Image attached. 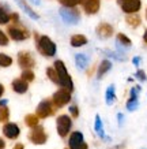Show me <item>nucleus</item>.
Listing matches in <instances>:
<instances>
[{
	"instance_id": "obj_9",
	"label": "nucleus",
	"mask_w": 147,
	"mask_h": 149,
	"mask_svg": "<svg viewBox=\"0 0 147 149\" xmlns=\"http://www.w3.org/2000/svg\"><path fill=\"white\" fill-rule=\"evenodd\" d=\"M119 6L121 7V10L129 14H136L142 7L140 0H119Z\"/></svg>"
},
{
	"instance_id": "obj_35",
	"label": "nucleus",
	"mask_w": 147,
	"mask_h": 149,
	"mask_svg": "<svg viewBox=\"0 0 147 149\" xmlns=\"http://www.w3.org/2000/svg\"><path fill=\"white\" fill-rule=\"evenodd\" d=\"M117 118H119V125H123V119H124V116H123V113H119V115H117Z\"/></svg>"
},
{
	"instance_id": "obj_27",
	"label": "nucleus",
	"mask_w": 147,
	"mask_h": 149,
	"mask_svg": "<svg viewBox=\"0 0 147 149\" xmlns=\"http://www.w3.org/2000/svg\"><path fill=\"white\" fill-rule=\"evenodd\" d=\"M12 64V59L11 56L6 54H0V67H8Z\"/></svg>"
},
{
	"instance_id": "obj_36",
	"label": "nucleus",
	"mask_w": 147,
	"mask_h": 149,
	"mask_svg": "<svg viewBox=\"0 0 147 149\" xmlns=\"http://www.w3.org/2000/svg\"><path fill=\"white\" fill-rule=\"evenodd\" d=\"M12 149H25V146H23V144L19 142V144H15V146H14Z\"/></svg>"
},
{
	"instance_id": "obj_28",
	"label": "nucleus",
	"mask_w": 147,
	"mask_h": 149,
	"mask_svg": "<svg viewBox=\"0 0 147 149\" xmlns=\"http://www.w3.org/2000/svg\"><path fill=\"white\" fill-rule=\"evenodd\" d=\"M10 118V109L0 105V122H7Z\"/></svg>"
},
{
	"instance_id": "obj_38",
	"label": "nucleus",
	"mask_w": 147,
	"mask_h": 149,
	"mask_svg": "<svg viewBox=\"0 0 147 149\" xmlns=\"http://www.w3.org/2000/svg\"><path fill=\"white\" fill-rule=\"evenodd\" d=\"M132 62H134L135 66H139V63H140V58H138V56H136V58H134V60H132Z\"/></svg>"
},
{
	"instance_id": "obj_25",
	"label": "nucleus",
	"mask_w": 147,
	"mask_h": 149,
	"mask_svg": "<svg viewBox=\"0 0 147 149\" xmlns=\"http://www.w3.org/2000/svg\"><path fill=\"white\" fill-rule=\"evenodd\" d=\"M46 75H48V78L53 82V84H57L59 85V75H57V72H56V70H55V67L46 68Z\"/></svg>"
},
{
	"instance_id": "obj_15",
	"label": "nucleus",
	"mask_w": 147,
	"mask_h": 149,
	"mask_svg": "<svg viewBox=\"0 0 147 149\" xmlns=\"http://www.w3.org/2000/svg\"><path fill=\"white\" fill-rule=\"evenodd\" d=\"M12 89L15 93H19V95H23V93H26L27 89H29V84L26 81H23L22 78H17V79H14L12 84Z\"/></svg>"
},
{
	"instance_id": "obj_12",
	"label": "nucleus",
	"mask_w": 147,
	"mask_h": 149,
	"mask_svg": "<svg viewBox=\"0 0 147 149\" xmlns=\"http://www.w3.org/2000/svg\"><path fill=\"white\" fill-rule=\"evenodd\" d=\"M85 144V140H83V134L80 131H74L70 136V140H68V146L70 149H79L82 145Z\"/></svg>"
},
{
	"instance_id": "obj_22",
	"label": "nucleus",
	"mask_w": 147,
	"mask_h": 149,
	"mask_svg": "<svg viewBox=\"0 0 147 149\" xmlns=\"http://www.w3.org/2000/svg\"><path fill=\"white\" fill-rule=\"evenodd\" d=\"M86 42H87V38L85 36H82V34H75V36L71 37V45L72 47H82L85 45Z\"/></svg>"
},
{
	"instance_id": "obj_44",
	"label": "nucleus",
	"mask_w": 147,
	"mask_h": 149,
	"mask_svg": "<svg viewBox=\"0 0 147 149\" xmlns=\"http://www.w3.org/2000/svg\"><path fill=\"white\" fill-rule=\"evenodd\" d=\"M146 18H147V10H146Z\"/></svg>"
},
{
	"instance_id": "obj_26",
	"label": "nucleus",
	"mask_w": 147,
	"mask_h": 149,
	"mask_svg": "<svg viewBox=\"0 0 147 149\" xmlns=\"http://www.w3.org/2000/svg\"><path fill=\"white\" fill-rule=\"evenodd\" d=\"M10 19H11V15L6 11L4 7H1V6H0V25H6V23H8Z\"/></svg>"
},
{
	"instance_id": "obj_30",
	"label": "nucleus",
	"mask_w": 147,
	"mask_h": 149,
	"mask_svg": "<svg viewBox=\"0 0 147 149\" xmlns=\"http://www.w3.org/2000/svg\"><path fill=\"white\" fill-rule=\"evenodd\" d=\"M21 78H22L23 81H26V82L34 81V72L31 71V70H23V72H22V75H21Z\"/></svg>"
},
{
	"instance_id": "obj_3",
	"label": "nucleus",
	"mask_w": 147,
	"mask_h": 149,
	"mask_svg": "<svg viewBox=\"0 0 147 149\" xmlns=\"http://www.w3.org/2000/svg\"><path fill=\"white\" fill-rule=\"evenodd\" d=\"M7 32H8L10 37L15 41H23V40H26V38H29V36H30L29 30L25 26H22L19 22L11 23L8 26V29H7Z\"/></svg>"
},
{
	"instance_id": "obj_37",
	"label": "nucleus",
	"mask_w": 147,
	"mask_h": 149,
	"mask_svg": "<svg viewBox=\"0 0 147 149\" xmlns=\"http://www.w3.org/2000/svg\"><path fill=\"white\" fill-rule=\"evenodd\" d=\"M6 148V142H4V140L0 137V149H4Z\"/></svg>"
},
{
	"instance_id": "obj_5",
	"label": "nucleus",
	"mask_w": 147,
	"mask_h": 149,
	"mask_svg": "<svg viewBox=\"0 0 147 149\" xmlns=\"http://www.w3.org/2000/svg\"><path fill=\"white\" fill-rule=\"evenodd\" d=\"M56 127H57V133L60 137H67L68 133L71 131L72 127V120L68 115H60L56 120Z\"/></svg>"
},
{
	"instance_id": "obj_10",
	"label": "nucleus",
	"mask_w": 147,
	"mask_h": 149,
	"mask_svg": "<svg viewBox=\"0 0 147 149\" xmlns=\"http://www.w3.org/2000/svg\"><path fill=\"white\" fill-rule=\"evenodd\" d=\"M18 64L23 70H31V68L34 67V58H33V55L30 52H27V51H22V52H19L18 54Z\"/></svg>"
},
{
	"instance_id": "obj_24",
	"label": "nucleus",
	"mask_w": 147,
	"mask_h": 149,
	"mask_svg": "<svg viewBox=\"0 0 147 149\" xmlns=\"http://www.w3.org/2000/svg\"><path fill=\"white\" fill-rule=\"evenodd\" d=\"M25 123H26L27 127L34 129V127L38 126V116H37V115H31V113H29V115L25 116Z\"/></svg>"
},
{
	"instance_id": "obj_43",
	"label": "nucleus",
	"mask_w": 147,
	"mask_h": 149,
	"mask_svg": "<svg viewBox=\"0 0 147 149\" xmlns=\"http://www.w3.org/2000/svg\"><path fill=\"white\" fill-rule=\"evenodd\" d=\"M79 149H89V146H87V144H83L82 146H80Z\"/></svg>"
},
{
	"instance_id": "obj_13",
	"label": "nucleus",
	"mask_w": 147,
	"mask_h": 149,
	"mask_svg": "<svg viewBox=\"0 0 147 149\" xmlns=\"http://www.w3.org/2000/svg\"><path fill=\"white\" fill-rule=\"evenodd\" d=\"M140 92V86H135L131 89V97L127 101V109L128 111H135L139 107V100H138V93Z\"/></svg>"
},
{
	"instance_id": "obj_33",
	"label": "nucleus",
	"mask_w": 147,
	"mask_h": 149,
	"mask_svg": "<svg viewBox=\"0 0 147 149\" xmlns=\"http://www.w3.org/2000/svg\"><path fill=\"white\" fill-rule=\"evenodd\" d=\"M70 112H71V115L74 118L79 116V108H78V105H75V104H74V105H71V107H70Z\"/></svg>"
},
{
	"instance_id": "obj_20",
	"label": "nucleus",
	"mask_w": 147,
	"mask_h": 149,
	"mask_svg": "<svg viewBox=\"0 0 147 149\" xmlns=\"http://www.w3.org/2000/svg\"><path fill=\"white\" fill-rule=\"evenodd\" d=\"M112 67V63L109 60H102L101 64H99V67H98V71H97V78H102L105 74H106Z\"/></svg>"
},
{
	"instance_id": "obj_29",
	"label": "nucleus",
	"mask_w": 147,
	"mask_h": 149,
	"mask_svg": "<svg viewBox=\"0 0 147 149\" xmlns=\"http://www.w3.org/2000/svg\"><path fill=\"white\" fill-rule=\"evenodd\" d=\"M117 42H120L121 45H124V47L131 45V40H129L125 34H123V33H119V34H117Z\"/></svg>"
},
{
	"instance_id": "obj_11",
	"label": "nucleus",
	"mask_w": 147,
	"mask_h": 149,
	"mask_svg": "<svg viewBox=\"0 0 147 149\" xmlns=\"http://www.w3.org/2000/svg\"><path fill=\"white\" fill-rule=\"evenodd\" d=\"M3 134H4L8 140H17L21 134V129L17 123H6L4 126H3Z\"/></svg>"
},
{
	"instance_id": "obj_41",
	"label": "nucleus",
	"mask_w": 147,
	"mask_h": 149,
	"mask_svg": "<svg viewBox=\"0 0 147 149\" xmlns=\"http://www.w3.org/2000/svg\"><path fill=\"white\" fill-rule=\"evenodd\" d=\"M143 40H144V42L147 44V30L144 32V36H143Z\"/></svg>"
},
{
	"instance_id": "obj_16",
	"label": "nucleus",
	"mask_w": 147,
	"mask_h": 149,
	"mask_svg": "<svg viewBox=\"0 0 147 149\" xmlns=\"http://www.w3.org/2000/svg\"><path fill=\"white\" fill-rule=\"evenodd\" d=\"M97 34L101 38H108V37H110L112 34H113V27L109 25V23H99L97 27Z\"/></svg>"
},
{
	"instance_id": "obj_21",
	"label": "nucleus",
	"mask_w": 147,
	"mask_h": 149,
	"mask_svg": "<svg viewBox=\"0 0 147 149\" xmlns=\"http://www.w3.org/2000/svg\"><path fill=\"white\" fill-rule=\"evenodd\" d=\"M116 100V93H115V85L108 86L106 92H105V101H106L108 105H112Z\"/></svg>"
},
{
	"instance_id": "obj_14",
	"label": "nucleus",
	"mask_w": 147,
	"mask_h": 149,
	"mask_svg": "<svg viewBox=\"0 0 147 149\" xmlns=\"http://www.w3.org/2000/svg\"><path fill=\"white\" fill-rule=\"evenodd\" d=\"M82 6H83V10H85L87 14H95L98 13L99 10V0H82L80 1Z\"/></svg>"
},
{
	"instance_id": "obj_40",
	"label": "nucleus",
	"mask_w": 147,
	"mask_h": 149,
	"mask_svg": "<svg viewBox=\"0 0 147 149\" xmlns=\"http://www.w3.org/2000/svg\"><path fill=\"white\" fill-rule=\"evenodd\" d=\"M3 93H4V86H3L1 84H0V97L3 96Z\"/></svg>"
},
{
	"instance_id": "obj_42",
	"label": "nucleus",
	"mask_w": 147,
	"mask_h": 149,
	"mask_svg": "<svg viewBox=\"0 0 147 149\" xmlns=\"http://www.w3.org/2000/svg\"><path fill=\"white\" fill-rule=\"evenodd\" d=\"M33 4H40V0H30Z\"/></svg>"
},
{
	"instance_id": "obj_17",
	"label": "nucleus",
	"mask_w": 147,
	"mask_h": 149,
	"mask_svg": "<svg viewBox=\"0 0 147 149\" xmlns=\"http://www.w3.org/2000/svg\"><path fill=\"white\" fill-rule=\"evenodd\" d=\"M75 63L79 70H85L87 67V64H89V58L85 54H78L75 55Z\"/></svg>"
},
{
	"instance_id": "obj_2",
	"label": "nucleus",
	"mask_w": 147,
	"mask_h": 149,
	"mask_svg": "<svg viewBox=\"0 0 147 149\" xmlns=\"http://www.w3.org/2000/svg\"><path fill=\"white\" fill-rule=\"evenodd\" d=\"M36 40H37V49H38V52L41 55H44L46 58H52V56L56 55V45L49 37L37 36Z\"/></svg>"
},
{
	"instance_id": "obj_34",
	"label": "nucleus",
	"mask_w": 147,
	"mask_h": 149,
	"mask_svg": "<svg viewBox=\"0 0 147 149\" xmlns=\"http://www.w3.org/2000/svg\"><path fill=\"white\" fill-rule=\"evenodd\" d=\"M136 78H139L140 81H146V79H147L146 74H144V71H143V70H138V71H136Z\"/></svg>"
},
{
	"instance_id": "obj_7",
	"label": "nucleus",
	"mask_w": 147,
	"mask_h": 149,
	"mask_svg": "<svg viewBox=\"0 0 147 149\" xmlns=\"http://www.w3.org/2000/svg\"><path fill=\"white\" fill-rule=\"evenodd\" d=\"M27 138H29L34 145H42L46 142L48 136H46V133H45L44 127L37 126V127H34V129H31V131L29 133Z\"/></svg>"
},
{
	"instance_id": "obj_31",
	"label": "nucleus",
	"mask_w": 147,
	"mask_h": 149,
	"mask_svg": "<svg viewBox=\"0 0 147 149\" xmlns=\"http://www.w3.org/2000/svg\"><path fill=\"white\" fill-rule=\"evenodd\" d=\"M64 7H70V8H74L76 4H79L82 0H59Z\"/></svg>"
},
{
	"instance_id": "obj_23",
	"label": "nucleus",
	"mask_w": 147,
	"mask_h": 149,
	"mask_svg": "<svg viewBox=\"0 0 147 149\" xmlns=\"http://www.w3.org/2000/svg\"><path fill=\"white\" fill-rule=\"evenodd\" d=\"M125 21H127V23L131 27H138L140 25V17L138 14H129V15H127Z\"/></svg>"
},
{
	"instance_id": "obj_18",
	"label": "nucleus",
	"mask_w": 147,
	"mask_h": 149,
	"mask_svg": "<svg viewBox=\"0 0 147 149\" xmlns=\"http://www.w3.org/2000/svg\"><path fill=\"white\" fill-rule=\"evenodd\" d=\"M17 3H18L19 7H21V8H22L23 11H25V13L30 17V18H33V19H38V18H40V17H38V14H36L33 10L30 8V7H29V6H27L26 0H17Z\"/></svg>"
},
{
	"instance_id": "obj_32",
	"label": "nucleus",
	"mask_w": 147,
	"mask_h": 149,
	"mask_svg": "<svg viewBox=\"0 0 147 149\" xmlns=\"http://www.w3.org/2000/svg\"><path fill=\"white\" fill-rule=\"evenodd\" d=\"M7 44H8V37H7L4 33L0 30V45H1V47H6Z\"/></svg>"
},
{
	"instance_id": "obj_19",
	"label": "nucleus",
	"mask_w": 147,
	"mask_h": 149,
	"mask_svg": "<svg viewBox=\"0 0 147 149\" xmlns=\"http://www.w3.org/2000/svg\"><path fill=\"white\" fill-rule=\"evenodd\" d=\"M94 130H95V133H97L101 138L106 140V138H105V131H104V125H102V120H101L99 115H95V120H94Z\"/></svg>"
},
{
	"instance_id": "obj_6",
	"label": "nucleus",
	"mask_w": 147,
	"mask_h": 149,
	"mask_svg": "<svg viewBox=\"0 0 147 149\" xmlns=\"http://www.w3.org/2000/svg\"><path fill=\"white\" fill-rule=\"evenodd\" d=\"M52 101H53L56 108H63L64 105H67V104L71 101V92H68L61 88V89H59L53 95Z\"/></svg>"
},
{
	"instance_id": "obj_1",
	"label": "nucleus",
	"mask_w": 147,
	"mask_h": 149,
	"mask_svg": "<svg viewBox=\"0 0 147 149\" xmlns=\"http://www.w3.org/2000/svg\"><path fill=\"white\" fill-rule=\"evenodd\" d=\"M53 67L59 75V85L61 86L63 89H66V91H68V92L74 91V84H72V79L67 71L66 64L63 63L61 60H56L53 64Z\"/></svg>"
},
{
	"instance_id": "obj_8",
	"label": "nucleus",
	"mask_w": 147,
	"mask_h": 149,
	"mask_svg": "<svg viewBox=\"0 0 147 149\" xmlns=\"http://www.w3.org/2000/svg\"><path fill=\"white\" fill-rule=\"evenodd\" d=\"M60 15H61V18L67 23H78L80 19V14L75 7H74V8L64 7V8L60 10Z\"/></svg>"
},
{
	"instance_id": "obj_39",
	"label": "nucleus",
	"mask_w": 147,
	"mask_h": 149,
	"mask_svg": "<svg viewBox=\"0 0 147 149\" xmlns=\"http://www.w3.org/2000/svg\"><path fill=\"white\" fill-rule=\"evenodd\" d=\"M7 103H8V100H0V105L1 107H7Z\"/></svg>"
},
{
	"instance_id": "obj_4",
	"label": "nucleus",
	"mask_w": 147,
	"mask_h": 149,
	"mask_svg": "<svg viewBox=\"0 0 147 149\" xmlns=\"http://www.w3.org/2000/svg\"><path fill=\"white\" fill-rule=\"evenodd\" d=\"M55 112H56V107H55L52 99L42 100L36 109V113H37V116H38V119L40 118L41 119H45V118L50 116V115H55Z\"/></svg>"
}]
</instances>
